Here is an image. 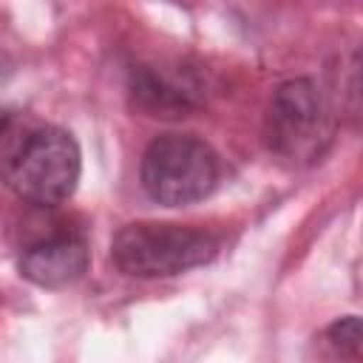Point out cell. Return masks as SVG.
I'll return each mask as SVG.
<instances>
[{
  "label": "cell",
  "mask_w": 363,
  "mask_h": 363,
  "mask_svg": "<svg viewBox=\"0 0 363 363\" xmlns=\"http://www.w3.org/2000/svg\"><path fill=\"white\" fill-rule=\"evenodd\" d=\"M218 252V238L207 230L170 221L125 224L111 241V261L133 278H167L184 269L210 264Z\"/></svg>",
  "instance_id": "1"
},
{
  "label": "cell",
  "mask_w": 363,
  "mask_h": 363,
  "mask_svg": "<svg viewBox=\"0 0 363 363\" xmlns=\"http://www.w3.org/2000/svg\"><path fill=\"white\" fill-rule=\"evenodd\" d=\"M218 176V153L193 133L156 136L142 156V187L162 207H184L207 199Z\"/></svg>",
  "instance_id": "2"
},
{
  "label": "cell",
  "mask_w": 363,
  "mask_h": 363,
  "mask_svg": "<svg viewBox=\"0 0 363 363\" xmlns=\"http://www.w3.org/2000/svg\"><path fill=\"white\" fill-rule=\"evenodd\" d=\"M329 139L332 111L320 85L309 77L281 82L264 116V142L269 153L289 164H309L326 150Z\"/></svg>",
  "instance_id": "3"
},
{
  "label": "cell",
  "mask_w": 363,
  "mask_h": 363,
  "mask_svg": "<svg viewBox=\"0 0 363 363\" xmlns=\"http://www.w3.org/2000/svg\"><path fill=\"white\" fill-rule=\"evenodd\" d=\"M82 173V156L77 139L62 128H40L6 159L3 182L6 187L31 204L51 207L77 190Z\"/></svg>",
  "instance_id": "4"
},
{
  "label": "cell",
  "mask_w": 363,
  "mask_h": 363,
  "mask_svg": "<svg viewBox=\"0 0 363 363\" xmlns=\"http://www.w3.org/2000/svg\"><path fill=\"white\" fill-rule=\"evenodd\" d=\"M91 264V250L77 233H54L28 244L20 255V275L45 289H62L77 284Z\"/></svg>",
  "instance_id": "5"
},
{
  "label": "cell",
  "mask_w": 363,
  "mask_h": 363,
  "mask_svg": "<svg viewBox=\"0 0 363 363\" xmlns=\"http://www.w3.org/2000/svg\"><path fill=\"white\" fill-rule=\"evenodd\" d=\"M130 94L136 108L150 116H187L201 105V82L190 71L167 74L162 68L139 65L130 74Z\"/></svg>",
  "instance_id": "6"
},
{
  "label": "cell",
  "mask_w": 363,
  "mask_h": 363,
  "mask_svg": "<svg viewBox=\"0 0 363 363\" xmlns=\"http://www.w3.org/2000/svg\"><path fill=\"white\" fill-rule=\"evenodd\" d=\"M329 343L337 354H346V357H354L357 349H360V320L354 315H346L340 320H335L329 326Z\"/></svg>",
  "instance_id": "7"
},
{
  "label": "cell",
  "mask_w": 363,
  "mask_h": 363,
  "mask_svg": "<svg viewBox=\"0 0 363 363\" xmlns=\"http://www.w3.org/2000/svg\"><path fill=\"white\" fill-rule=\"evenodd\" d=\"M9 122H11V113H9L6 108H0V133H6V128H9Z\"/></svg>",
  "instance_id": "8"
}]
</instances>
